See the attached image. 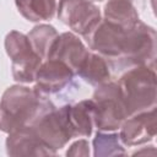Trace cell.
<instances>
[{
	"label": "cell",
	"instance_id": "obj_10",
	"mask_svg": "<svg viewBox=\"0 0 157 157\" xmlns=\"http://www.w3.org/2000/svg\"><path fill=\"white\" fill-rule=\"evenodd\" d=\"M119 129V139L124 146L150 142L156 136V107L128 117Z\"/></svg>",
	"mask_w": 157,
	"mask_h": 157
},
{
	"label": "cell",
	"instance_id": "obj_2",
	"mask_svg": "<svg viewBox=\"0 0 157 157\" xmlns=\"http://www.w3.org/2000/svg\"><path fill=\"white\" fill-rule=\"evenodd\" d=\"M128 117L156 107L157 75L155 65L129 67L118 80Z\"/></svg>",
	"mask_w": 157,
	"mask_h": 157
},
{
	"label": "cell",
	"instance_id": "obj_20",
	"mask_svg": "<svg viewBox=\"0 0 157 157\" xmlns=\"http://www.w3.org/2000/svg\"><path fill=\"white\" fill-rule=\"evenodd\" d=\"M87 1H90V2H96V1H98V2H99V1H103V0H87Z\"/></svg>",
	"mask_w": 157,
	"mask_h": 157
},
{
	"label": "cell",
	"instance_id": "obj_17",
	"mask_svg": "<svg viewBox=\"0 0 157 157\" xmlns=\"http://www.w3.org/2000/svg\"><path fill=\"white\" fill-rule=\"evenodd\" d=\"M92 145L94 157H113L126 155L125 147L119 139V134L117 132L98 130Z\"/></svg>",
	"mask_w": 157,
	"mask_h": 157
},
{
	"label": "cell",
	"instance_id": "obj_14",
	"mask_svg": "<svg viewBox=\"0 0 157 157\" xmlns=\"http://www.w3.org/2000/svg\"><path fill=\"white\" fill-rule=\"evenodd\" d=\"M76 75L80 76L85 82L94 87L112 81L109 61L94 52H88V54L78 66Z\"/></svg>",
	"mask_w": 157,
	"mask_h": 157
},
{
	"label": "cell",
	"instance_id": "obj_3",
	"mask_svg": "<svg viewBox=\"0 0 157 157\" xmlns=\"http://www.w3.org/2000/svg\"><path fill=\"white\" fill-rule=\"evenodd\" d=\"M157 55L156 29L141 20L131 28L125 29L120 58L112 66L132 67L137 65H155Z\"/></svg>",
	"mask_w": 157,
	"mask_h": 157
},
{
	"label": "cell",
	"instance_id": "obj_12",
	"mask_svg": "<svg viewBox=\"0 0 157 157\" xmlns=\"http://www.w3.org/2000/svg\"><path fill=\"white\" fill-rule=\"evenodd\" d=\"M88 49L83 42L72 32H64L58 34L56 39L52 44L47 59H55L66 64L76 75V71L86 55Z\"/></svg>",
	"mask_w": 157,
	"mask_h": 157
},
{
	"label": "cell",
	"instance_id": "obj_7",
	"mask_svg": "<svg viewBox=\"0 0 157 157\" xmlns=\"http://www.w3.org/2000/svg\"><path fill=\"white\" fill-rule=\"evenodd\" d=\"M58 18L72 32L83 38L101 22V10L87 0H59L56 7Z\"/></svg>",
	"mask_w": 157,
	"mask_h": 157
},
{
	"label": "cell",
	"instance_id": "obj_5",
	"mask_svg": "<svg viewBox=\"0 0 157 157\" xmlns=\"http://www.w3.org/2000/svg\"><path fill=\"white\" fill-rule=\"evenodd\" d=\"M5 50L11 59L13 80L20 83L34 82L36 72L43 60L32 49L28 37L18 31L9 32L5 37Z\"/></svg>",
	"mask_w": 157,
	"mask_h": 157
},
{
	"label": "cell",
	"instance_id": "obj_19",
	"mask_svg": "<svg viewBox=\"0 0 157 157\" xmlns=\"http://www.w3.org/2000/svg\"><path fill=\"white\" fill-rule=\"evenodd\" d=\"M66 156H85V157L90 156L88 141L85 139L75 141L72 145L69 146V148L66 151Z\"/></svg>",
	"mask_w": 157,
	"mask_h": 157
},
{
	"label": "cell",
	"instance_id": "obj_16",
	"mask_svg": "<svg viewBox=\"0 0 157 157\" xmlns=\"http://www.w3.org/2000/svg\"><path fill=\"white\" fill-rule=\"evenodd\" d=\"M18 12L29 22L49 21L56 12V0H15Z\"/></svg>",
	"mask_w": 157,
	"mask_h": 157
},
{
	"label": "cell",
	"instance_id": "obj_1",
	"mask_svg": "<svg viewBox=\"0 0 157 157\" xmlns=\"http://www.w3.org/2000/svg\"><path fill=\"white\" fill-rule=\"evenodd\" d=\"M55 108L47 96L34 88L13 85L5 90L0 99V131L11 132L32 126L43 114Z\"/></svg>",
	"mask_w": 157,
	"mask_h": 157
},
{
	"label": "cell",
	"instance_id": "obj_15",
	"mask_svg": "<svg viewBox=\"0 0 157 157\" xmlns=\"http://www.w3.org/2000/svg\"><path fill=\"white\" fill-rule=\"evenodd\" d=\"M94 103L93 99H83L69 105V120L74 137H90L94 126Z\"/></svg>",
	"mask_w": 157,
	"mask_h": 157
},
{
	"label": "cell",
	"instance_id": "obj_13",
	"mask_svg": "<svg viewBox=\"0 0 157 157\" xmlns=\"http://www.w3.org/2000/svg\"><path fill=\"white\" fill-rule=\"evenodd\" d=\"M140 2L141 0H108L103 7V18L129 29L140 21Z\"/></svg>",
	"mask_w": 157,
	"mask_h": 157
},
{
	"label": "cell",
	"instance_id": "obj_9",
	"mask_svg": "<svg viewBox=\"0 0 157 157\" xmlns=\"http://www.w3.org/2000/svg\"><path fill=\"white\" fill-rule=\"evenodd\" d=\"M75 72L64 63L55 59H45L36 72V86L33 87L43 96L55 94L67 88Z\"/></svg>",
	"mask_w": 157,
	"mask_h": 157
},
{
	"label": "cell",
	"instance_id": "obj_11",
	"mask_svg": "<svg viewBox=\"0 0 157 157\" xmlns=\"http://www.w3.org/2000/svg\"><path fill=\"white\" fill-rule=\"evenodd\" d=\"M6 152L9 156L21 157V156H54L55 151L50 150L42 140L37 136L32 126H26L9 132L6 137Z\"/></svg>",
	"mask_w": 157,
	"mask_h": 157
},
{
	"label": "cell",
	"instance_id": "obj_18",
	"mask_svg": "<svg viewBox=\"0 0 157 157\" xmlns=\"http://www.w3.org/2000/svg\"><path fill=\"white\" fill-rule=\"evenodd\" d=\"M29 43L32 45V49L36 52L37 55L42 58V60H45L49 53V49L54 40L58 37V32L55 27L52 25H37L34 26L29 33L27 34Z\"/></svg>",
	"mask_w": 157,
	"mask_h": 157
},
{
	"label": "cell",
	"instance_id": "obj_8",
	"mask_svg": "<svg viewBox=\"0 0 157 157\" xmlns=\"http://www.w3.org/2000/svg\"><path fill=\"white\" fill-rule=\"evenodd\" d=\"M124 36V28L102 18L94 29L85 37V39L92 52L105 58L112 65L121 55Z\"/></svg>",
	"mask_w": 157,
	"mask_h": 157
},
{
	"label": "cell",
	"instance_id": "obj_4",
	"mask_svg": "<svg viewBox=\"0 0 157 157\" xmlns=\"http://www.w3.org/2000/svg\"><path fill=\"white\" fill-rule=\"evenodd\" d=\"M93 123L99 131H114L128 118L126 108L117 82L109 81L96 87L93 92Z\"/></svg>",
	"mask_w": 157,
	"mask_h": 157
},
{
	"label": "cell",
	"instance_id": "obj_6",
	"mask_svg": "<svg viewBox=\"0 0 157 157\" xmlns=\"http://www.w3.org/2000/svg\"><path fill=\"white\" fill-rule=\"evenodd\" d=\"M69 105L65 104L60 108H53L32 125V129L42 142L55 152L65 147L74 137L69 120Z\"/></svg>",
	"mask_w": 157,
	"mask_h": 157
}]
</instances>
